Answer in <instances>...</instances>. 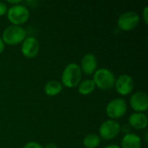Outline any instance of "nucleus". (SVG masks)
<instances>
[{"label":"nucleus","mask_w":148,"mask_h":148,"mask_svg":"<svg viewBox=\"0 0 148 148\" xmlns=\"http://www.w3.org/2000/svg\"><path fill=\"white\" fill-rule=\"evenodd\" d=\"M141 138L134 133H130L122 137L121 141V148H141Z\"/></svg>","instance_id":"13"},{"label":"nucleus","mask_w":148,"mask_h":148,"mask_svg":"<svg viewBox=\"0 0 148 148\" xmlns=\"http://www.w3.org/2000/svg\"><path fill=\"white\" fill-rule=\"evenodd\" d=\"M29 10L23 4H16L8 8L6 14L7 19L11 23V25L22 26L26 23L29 19Z\"/></svg>","instance_id":"4"},{"label":"nucleus","mask_w":148,"mask_h":148,"mask_svg":"<svg viewBox=\"0 0 148 148\" xmlns=\"http://www.w3.org/2000/svg\"><path fill=\"white\" fill-rule=\"evenodd\" d=\"M131 130H132V128L128 124H124V125L121 126V133L124 134V135L130 134Z\"/></svg>","instance_id":"19"},{"label":"nucleus","mask_w":148,"mask_h":148,"mask_svg":"<svg viewBox=\"0 0 148 148\" xmlns=\"http://www.w3.org/2000/svg\"><path fill=\"white\" fill-rule=\"evenodd\" d=\"M82 72L78 63L71 62L68 64L62 73L61 83L68 88H73L82 82Z\"/></svg>","instance_id":"1"},{"label":"nucleus","mask_w":148,"mask_h":148,"mask_svg":"<svg viewBox=\"0 0 148 148\" xmlns=\"http://www.w3.org/2000/svg\"><path fill=\"white\" fill-rule=\"evenodd\" d=\"M8 11V6L5 3L0 1V16H5Z\"/></svg>","instance_id":"18"},{"label":"nucleus","mask_w":148,"mask_h":148,"mask_svg":"<svg viewBox=\"0 0 148 148\" xmlns=\"http://www.w3.org/2000/svg\"><path fill=\"white\" fill-rule=\"evenodd\" d=\"M23 148H43V147L36 141H29V142L26 143Z\"/></svg>","instance_id":"17"},{"label":"nucleus","mask_w":148,"mask_h":148,"mask_svg":"<svg viewBox=\"0 0 148 148\" xmlns=\"http://www.w3.org/2000/svg\"><path fill=\"white\" fill-rule=\"evenodd\" d=\"M78 88V93L82 95H91L95 89L96 88L94 82L92 79H86L82 81L79 85L77 86Z\"/></svg>","instance_id":"15"},{"label":"nucleus","mask_w":148,"mask_h":148,"mask_svg":"<svg viewBox=\"0 0 148 148\" xmlns=\"http://www.w3.org/2000/svg\"><path fill=\"white\" fill-rule=\"evenodd\" d=\"M27 37V31L22 26L10 25L4 29L2 33L1 39L3 43L10 46L21 44Z\"/></svg>","instance_id":"2"},{"label":"nucleus","mask_w":148,"mask_h":148,"mask_svg":"<svg viewBox=\"0 0 148 148\" xmlns=\"http://www.w3.org/2000/svg\"><path fill=\"white\" fill-rule=\"evenodd\" d=\"M114 88L116 92L122 96L130 95L134 89V81L133 77L127 74H123L115 78Z\"/></svg>","instance_id":"8"},{"label":"nucleus","mask_w":148,"mask_h":148,"mask_svg":"<svg viewBox=\"0 0 148 148\" xmlns=\"http://www.w3.org/2000/svg\"><path fill=\"white\" fill-rule=\"evenodd\" d=\"M128 125L135 130H144L148 126L147 115L145 113L134 112L128 118Z\"/></svg>","instance_id":"12"},{"label":"nucleus","mask_w":148,"mask_h":148,"mask_svg":"<svg viewBox=\"0 0 148 148\" xmlns=\"http://www.w3.org/2000/svg\"><path fill=\"white\" fill-rule=\"evenodd\" d=\"M101 138L98 134H89L83 139L82 144L85 148H97L101 144Z\"/></svg>","instance_id":"16"},{"label":"nucleus","mask_w":148,"mask_h":148,"mask_svg":"<svg viewBox=\"0 0 148 148\" xmlns=\"http://www.w3.org/2000/svg\"><path fill=\"white\" fill-rule=\"evenodd\" d=\"M40 50V43L36 37L35 36H28L23 40L21 43V53L22 55L28 58L33 59L35 58Z\"/></svg>","instance_id":"9"},{"label":"nucleus","mask_w":148,"mask_h":148,"mask_svg":"<svg viewBox=\"0 0 148 148\" xmlns=\"http://www.w3.org/2000/svg\"><path fill=\"white\" fill-rule=\"evenodd\" d=\"M127 111V101L122 98L111 100L106 106V114L110 120L117 121L123 117Z\"/></svg>","instance_id":"5"},{"label":"nucleus","mask_w":148,"mask_h":148,"mask_svg":"<svg viewBox=\"0 0 148 148\" xmlns=\"http://www.w3.org/2000/svg\"><path fill=\"white\" fill-rule=\"evenodd\" d=\"M43 148H58V147L55 143H48L45 147H43Z\"/></svg>","instance_id":"23"},{"label":"nucleus","mask_w":148,"mask_h":148,"mask_svg":"<svg viewBox=\"0 0 148 148\" xmlns=\"http://www.w3.org/2000/svg\"><path fill=\"white\" fill-rule=\"evenodd\" d=\"M63 86L62 85L61 82L56 81V80H51L49 81L45 85H44V93L50 97L56 96L58 95L62 91Z\"/></svg>","instance_id":"14"},{"label":"nucleus","mask_w":148,"mask_h":148,"mask_svg":"<svg viewBox=\"0 0 148 148\" xmlns=\"http://www.w3.org/2000/svg\"><path fill=\"white\" fill-rule=\"evenodd\" d=\"M79 66L82 74L86 75H93L98 69L97 57L93 53H88L82 56Z\"/></svg>","instance_id":"11"},{"label":"nucleus","mask_w":148,"mask_h":148,"mask_svg":"<svg viewBox=\"0 0 148 148\" xmlns=\"http://www.w3.org/2000/svg\"><path fill=\"white\" fill-rule=\"evenodd\" d=\"M131 108L136 113H145L148 109V96L145 92L138 91L133 94L129 100Z\"/></svg>","instance_id":"10"},{"label":"nucleus","mask_w":148,"mask_h":148,"mask_svg":"<svg viewBox=\"0 0 148 148\" xmlns=\"http://www.w3.org/2000/svg\"><path fill=\"white\" fill-rule=\"evenodd\" d=\"M121 133V125L117 121L107 120L101 123L99 127V136L101 140H112Z\"/></svg>","instance_id":"7"},{"label":"nucleus","mask_w":148,"mask_h":148,"mask_svg":"<svg viewBox=\"0 0 148 148\" xmlns=\"http://www.w3.org/2000/svg\"><path fill=\"white\" fill-rule=\"evenodd\" d=\"M4 47H5V44L3 43V40H2V39H1V37H0V55L3 52V50H4Z\"/></svg>","instance_id":"22"},{"label":"nucleus","mask_w":148,"mask_h":148,"mask_svg":"<svg viewBox=\"0 0 148 148\" xmlns=\"http://www.w3.org/2000/svg\"><path fill=\"white\" fill-rule=\"evenodd\" d=\"M140 16L137 12L126 11L122 13L117 20V26L122 31L134 30L140 23Z\"/></svg>","instance_id":"6"},{"label":"nucleus","mask_w":148,"mask_h":148,"mask_svg":"<svg viewBox=\"0 0 148 148\" xmlns=\"http://www.w3.org/2000/svg\"><path fill=\"white\" fill-rule=\"evenodd\" d=\"M145 140L147 142V134H146V135H145Z\"/></svg>","instance_id":"25"},{"label":"nucleus","mask_w":148,"mask_h":148,"mask_svg":"<svg viewBox=\"0 0 148 148\" xmlns=\"http://www.w3.org/2000/svg\"><path fill=\"white\" fill-rule=\"evenodd\" d=\"M104 148H121V147H120V146H118V145H115V144H111V145H108V146L105 147Z\"/></svg>","instance_id":"24"},{"label":"nucleus","mask_w":148,"mask_h":148,"mask_svg":"<svg viewBox=\"0 0 148 148\" xmlns=\"http://www.w3.org/2000/svg\"><path fill=\"white\" fill-rule=\"evenodd\" d=\"M7 3H10V6H13V5H16V4H20V3H22V1H21V0H13V1H11V0H8V1H7Z\"/></svg>","instance_id":"21"},{"label":"nucleus","mask_w":148,"mask_h":148,"mask_svg":"<svg viewBox=\"0 0 148 148\" xmlns=\"http://www.w3.org/2000/svg\"><path fill=\"white\" fill-rule=\"evenodd\" d=\"M142 19L144 21V23L146 24L148 23V7L146 6L143 10V12H142Z\"/></svg>","instance_id":"20"},{"label":"nucleus","mask_w":148,"mask_h":148,"mask_svg":"<svg viewBox=\"0 0 148 148\" xmlns=\"http://www.w3.org/2000/svg\"><path fill=\"white\" fill-rule=\"evenodd\" d=\"M92 80L96 88L102 91H108L114 88L115 75L110 69L101 68L95 72Z\"/></svg>","instance_id":"3"}]
</instances>
